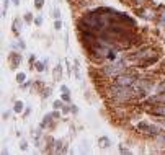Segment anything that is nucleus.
<instances>
[{
	"label": "nucleus",
	"instance_id": "1",
	"mask_svg": "<svg viewBox=\"0 0 165 155\" xmlns=\"http://www.w3.org/2000/svg\"><path fill=\"white\" fill-rule=\"evenodd\" d=\"M129 65L131 64H129L128 60L124 59V56L121 54L116 60H106V62L100 64L98 65V70H100L101 78L106 80V82H110V80H113L115 77H118L119 73H123Z\"/></svg>",
	"mask_w": 165,
	"mask_h": 155
},
{
	"label": "nucleus",
	"instance_id": "2",
	"mask_svg": "<svg viewBox=\"0 0 165 155\" xmlns=\"http://www.w3.org/2000/svg\"><path fill=\"white\" fill-rule=\"evenodd\" d=\"M164 56H165V52L162 51V47H159L157 44H154L151 49L147 51V54L144 56L142 59H139L136 64H133V65L134 67H138L139 70H149V69H152L154 65L159 64Z\"/></svg>",
	"mask_w": 165,
	"mask_h": 155
},
{
	"label": "nucleus",
	"instance_id": "3",
	"mask_svg": "<svg viewBox=\"0 0 165 155\" xmlns=\"http://www.w3.org/2000/svg\"><path fill=\"white\" fill-rule=\"evenodd\" d=\"M134 131L142 136L144 139H151L154 141L157 136H160L164 132L165 129L160 123H151V121H146V119H142V121H138L136 126H134Z\"/></svg>",
	"mask_w": 165,
	"mask_h": 155
},
{
	"label": "nucleus",
	"instance_id": "4",
	"mask_svg": "<svg viewBox=\"0 0 165 155\" xmlns=\"http://www.w3.org/2000/svg\"><path fill=\"white\" fill-rule=\"evenodd\" d=\"M142 70H139L138 67H134V65H129L123 73H119L118 77L113 78V82L118 83V85H124V87H133L134 83L138 82L139 75H141Z\"/></svg>",
	"mask_w": 165,
	"mask_h": 155
},
{
	"label": "nucleus",
	"instance_id": "5",
	"mask_svg": "<svg viewBox=\"0 0 165 155\" xmlns=\"http://www.w3.org/2000/svg\"><path fill=\"white\" fill-rule=\"evenodd\" d=\"M144 113H147L152 118L165 119V103H155V105L147 106L146 110H144Z\"/></svg>",
	"mask_w": 165,
	"mask_h": 155
},
{
	"label": "nucleus",
	"instance_id": "6",
	"mask_svg": "<svg viewBox=\"0 0 165 155\" xmlns=\"http://www.w3.org/2000/svg\"><path fill=\"white\" fill-rule=\"evenodd\" d=\"M7 62H8L12 70H18V67L21 65V62H23V56H21L20 51H12V52L7 56Z\"/></svg>",
	"mask_w": 165,
	"mask_h": 155
},
{
	"label": "nucleus",
	"instance_id": "7",
	"mask_svg": "<svg viewBox=\"0 0 165 155\" xmlns=\"http://www.w3.org/2000/svg\"><path fill=\"white\" fill-rule=\"evenodd\" d=\"M57 123H59V119H56L51 113H47L43 116V121L39 123V128H43L44 131H54Z\"/></svg>",
	"mask_w": 165,
	"mask_h": 155
},
{
	"label": "nucleus",
	"instance_id": "8",
	"mask_svg": "<svg viewBox=\"0 0 165 155\" xmlns=\"http://www.w3.org/2000/svg\"><path fill=\"white\" fill-rule=\"evenodd\" d=\"M25 25H26V23H25L23 18H20V16L13 18V21H12V33H13L15 38H21V31H23Z\"/></svg>",
	"mask_w": 165,
	"mask_h": 155
},
{
	"label": "nucleus",
	"instance_id": "9",
	"mask_svg": "<svg viewBox=\"0 0 165 155\" xmlns=\"http://www.w3.org/2000/svg\"><path fill=\"white\" fill-rule=\"evenodd\" d=\"M62 73H64V67H62L60 62H57L54 65V69H52V80L54 82H60L62 80Z\"/></svg>",
	"mask_w": 165,
	"mask_h": 155
},
{
	"label": "nucleus",
	"instance_id": "10",
	"mask_svg": "<svg viewBox=\"0 0 165 155\" xmlns=\"http://www.w3.org/2000/svg\"><path fill=\"white\" fill-rule=\"evenodd\" d=\"M47 65H49V59H46V60H36V62H34V65H33V69H34L38 73H43L44 70H47Z\"/></svg>",
	"mask_w": 165,
	"mask_h": 155
},
{
	"label": "nucleus",
	"instance_id": "11",
	"mask_svg": "<svg viewBox=\"0 0 165 155\" xmlns=\"http://www.w3.org/2000/svg\"><path fill=\"white\" fill-rule=\"evenodd\" d=\"M98 145H100V149H103V150L110 149L111 147V139L106 137V136H100L98 137Z\"/></svg>",
	"mask_w": 165,
	"mask_h": 155
},
{
	"label": "nucleus",
	"instance_id": "12",
	"mask_svg": "<svg viewBox=\"0 0 165 155\" xmlns=\"http://www.w3.org/2000/svg\"><path fill=\"white\" fill-rule=\"evenodd\" d=\"M46 88V82H43V80H34L33 82V87H31V91H34V93H41L43 90Z\"/></svg>",
	"mask_w": 165,
	"mask_h": 155
},
{
	"label": "nucleus",
	"instance_id": "13",
	"mask_svg": "<svg viewBox=\"0 0 165 155\" xmlns=\"http://www.w3.org/2000/svg\"><path fill=\"white\" fill-rule=\"evenodd\" d=\"M154 93H165V75L159 77L155 83V88H154Z\"/></svg>",
	"mask_w": 165,
	"mask_h": 155
},
{
	"label": "nucleus",
	"instance_id": "14",
	"mask_svg": "<svg viewBox=\"0 0 165 155\" xmlns=\"http://www.w3.org/2000/svg\"><path fill=\"white\" fill-rule=\"evenodd\" d=\"M74 77L77 78V80H82V72H80V60L78 59H74Z\"/></svg>",
	"mask_w": 165,
	"mask_h": 155
},
{
	"label": "nucleus",
	"instance_id": "15",
	"mask_svg": "<svg viewBox=\"0 0 165 155\" xmlns=\"http://www.w3.org/2000/svg\"><path fill=\"white\" fill-rule=\"evenodd\" d=\"M12 47H13L15 51H20V52H23V51L26 49V43H25L21 38H16V41L12 44Z\"/></svg>",
	"mask_w": 165,
	"mask_h": 155
},
{
	"label": "nucleus",
	"instance_id": "16",
	"mask_svg": "<svg viewBox=\"0 0 165 155\" xmlns=\"http://www.w3.org/2000/svg\"><path fill=\"white\" fill-rule=\"evenodd\" d=\"M128 5H131V7H142V5H149L152 3V0H124Z\"/></svg>",
	"mask_w": 165,
	"mask_h": 155
},
{
	"label": "nucleus",
	"instance_id": "17",
	"mask_svg": "<svg viewBox=\"0 0 165 155\" xmlns=\"http://www.w3.org/2000/svg\"><path fill=\"white\" fill-rule=\"evenodd\" d=\"M155 18L165 20V5H164V3L155 5ZM155 18H154V20H155Z\"/></svg>",
	"mask_w": 165,
	"mask_h": 155
},
{
	"label": "nucleus",
	"instance_id": "18",
	"mask_svg": "<svg viewBox=\"0 0 165 155\" xmlns=\"http://www.w3.org/2000/svg\"><path fill=\"white\" fill-rule=\"evenodd\" d=\"M13 111L16 114H23V111H25V103L21 100H15L13 101Z\"/></svg>",
	"mask_w": 165,
	"mask_h": 155
},
{
	"label": "nucleus",
	"instance_id": "19",
	"mask_svg": "<svg viewBox=\"0 0 165 155\" xmlns=\"http://www.w3.org/2000/svg\"><path fill=\"white\" fill-rule=\"evenodd\" d=\"M51 95H52V87H51V85H46V88L39 93V96H41L43 100H47Z\"/></svg>",
	"mask_w": 165,
	"mask_h": 155
},
{
	"label": "nucleus",
	"instance_id": "20",
	"mask_svg": "<svg viewBox=\"0 0 165 155\" xmlns=\"http://www.w3.org/2000/svg\"><path fill=\"white\" fill-rule=\"evenodd\" d=\"M23 20H25L26 25H33V23H34V16H33L31 12H26V13L23 15Z\"/></svg>",
	"mask_w": 165,
	"mask_h": 155
},
{
	"label": "nucleus",
	"instance_id": "21",
	"mask_svg": "<svg viewBox=\"0 0 165 155\" xmlns=\"http://www.w3.org/2000/svg\"><path fill=\"white\" fill-rule=\"evenodd\" d=\"M33 82H34V80H26L25 83H20V90H23V91L31 90V87H33Z\"/></svg>",
	"mask_w": 165,
	"mask_h": 155
},
{
	"label": "nucleus",
	"instance_id": "22",
	"mask_svg": "<svg viewBox=\"0 0 165 155\" xmlns=\"http://www.w3.org/2000/svg\"><path fill=\"white\" fill-rule=\"evenodd\" d=\"M25 82H26V73L20 70V72L16 73V83L20 85V83H25Z\"/></svg>",
	"mask_w": 165,
	"mask_h": 155
},
{
	"label": "nucleus",
	"instance_id": "23",
	"mask_svg": "<svg viewBox=\"0 0 165 155\" xmlns=\"http://www.w3.org/2000/svg\"><path fill=\"white\" fill-rule=\"evenodd\" d=\"M64 105H65V101L62 100V98H60V100H56L54 103H52V110H60Z\"/></svg>",
	"mask_w": 165,
	"mask_h": 155
},
{
	"label": "nucleus",
	"instance_id": "24",
	"mask_svg": "<svg viewBox=\"0 0 165 155\" xmlns=\"http://www.w3.org/2000/svg\"><path fill=\"white\" fill-rule=\"evenodd\" d=\"M44 3H46V0H33V5H34V8L36 10H43Z\"/></svg>",
	"mask_w": 165,
	"mask_h": 155
},
{
	"label": "nucleus",
	"instance_id": "25",
	"mask_svg": "<svg viewBox=\"0 0 165 155\" xmlns=\"http://www.w3.org/2000/svg\"><path fill=\"white\" fill-rule=\"evenodd\" d=\"M118 150H119V154H133V150H131V149H128L124 144H119Z\"/></svg>",
	"mask_w": 165,
	"mask_h": 155
},
{
	"label": "nucleus",
	"instance_id": "26",
	"mask_svg": "<svg viewBox=\"0 0 165 155\" xmlns=\"http://www.w3.org/2000/svg\"><path fill=\"white\" fill-rule=\"evenodd\" d=\"M43 21H44L43 16H41V15H38V16H34V23H33V25H34L36 28H41L43 26Z\"/></svg>",
	"mask_w": 165,
	"mask_h": 155
},
{
	"label": "nucleus",
	"instance_id": "27",
	"mask_svg": "<svg viewBox=\"0 0 165 155\" xmlns=\"http://www.w3.org/2000/svg\"><path fill=\"white\" fill-rule=\"evenodd\" d=\"M10 2L12 0H3V10H2V16H7V10H8V5H10Z\"/></svg>",
	"mask_w": 165,
	"mask_h": 155
},
{
	"label": "nucleus",
	"instance_id": "28",
	"mask_svg": "<svg viewBox=\"0 0 165 155\" xmlns=\"http://www.w3.org/2000/svg\"><path fill=\"white\" fill-rule=\"evenodd\" d=\"M60 98H62L65 103H72V96H70V93H60Z\"/></svg>",
	"mask_w": 165,
	"mask_h": 155
},
{
	"label": "nucleus",
	"instance_id": "29",
	"mask_svg": "<svg viewBox=\"0 0 165 155\" xmlns=\"http://www.w3.org/2000/svg\"><path fill=\"white\" fill-rule=\"evenodd\" d=\"M60 111H62V114H70V103H65V105L60 108Z\"/></svg>",
	"mask_w": 165,
	"mask_h": 155
},
{
	"label": "nucleus",
	"instance_id": "30",
	"mask_svg": "<svg viewBox=\"0 0 165 155\" xmlns=\"http://www.w3.org/2000/svg\"><path fill=\"white\" fill-rule=\"evenodd\" d=\"M28 145H30V144H28V142L25 141V139H21V141H20V149H21L23 152H26V150H28Z\"/></svg>",
	"mask_w": 165,
	"mask_h": 155
},
{
	"label": "nucleus",
	"instance_id": "31",
	"mask_svg": "<svg viewBox=\"0 0 165 155\" xmlns=\"http://www.w3.org/2000/svg\"><path fill=\"white\" fill-rule=\"evenodd\" d=\"M54 29L56 31H60V29H62V20H56L54 21Z\"/></svg>",
	"mask_w": 165,
	"mask_h": 155
},
{
	"label": "nucleus",
	"instance_id": "32",
	"mask_svg": "<svg viewBox=\"0 0 165 155\" xmlns=\"http://www.w3.org/2000/svg\"><path fill=\"white\" fill-rule=\"evenodd\" d=\"M36 56H34V54H31V56H30V57H28V62H30V65H31V67H30V69H31V70H33V65H34V62H36Z\"/></svg>",
	"mask_w": 165,
	"mask_h": 155
},
{
	"label": "nucleus",
	"instance_id": "33",
	"mask_svg": "<svg viewBox=\"0 0 165 155\" xmlns=\"http://www.w3.org/2000/svg\"><path fill=\"white\" fill-rule=\"evenodd\" d=\"M52 16H54V20H60V10L57 8V7L52 10Z\"/></svg>",
	"mask_w": 165,
	"mask_h": 155
},
{
	"label": "nucleus",
	"instance_id": "34",
	"mask_svg": "<svg viewBox=\"0 0 165 155\" xmlns=\"http://www.w3.org/2000/svg\"><path fill=\"white\" fill-rule=\"evenodd\" d=\"M70 113L75 116V114H78V106L77 105H74V103H70Z\"/></svg>",
	"mask_w": 165,
	"mask_h": 155
},
{
	"label": "nucleus",
	"instance_id": "35",
	"mask_svg": "<svg viewBox=\"0 0 165 155\" xmlns=\"http://www.w3.org/2000/svg\"><path fill=\"white\" fill-rule=\"evenodd\" d=\"M65 69H67V75H69V77H72V67H70L69 60H65Z\"/></svg>",
	"mask_w": 165,
	"mask_h": 155
},
{
	"label": "nucleus",
	"instance_id": "36",
	"mask_svg": "<svg viewBox=\"0 0 165 155\" xmlns=\"http://www.w3.org/2000/svg\"><path fill=\"white\" fill-rule=\"evenodd\" d=\"M10 114H12V111H3V114H2V119H3V121H8V119H10Z\"/></svg>",
	"mask_w": 165,
	"mask_h": 155
},
{
	"label": "nucleus",
	"instance_id": "37",
	"mask_svg": "<svg viewBox=\"0 0 165 155\" xmlns=\"http://www.w3.org/2000/svg\"><path fill=\"white\" fill-rule=\"evenodd\" d=\"M30 114H31V108H30V106H26V108H25V111H23V118H28Z\"/></svg>",
	"mask_w": 165,
	"mask_h": 155
},
{
	"label": "nucleus",
	"instance_id": "38",
	"mask_svg": "<svg viewBox=\"0 0 165 155\" xmlns=\"http://www.w3.org/2000/svg\"><path fill=\"white\" fill-rule=\"evenodd\" d=\"M60 93H70L69 87L67 85H60Z\"/></svg>",
	"mask_w": 165,
	"mask_h": 155
},
{
	"label": "nucleus",
	"instance_id": "39",
	"mask_svg": "<svg viewBox=\"0 0 165 155\" xmlns=\"http://www.w3.org/2000/svg\"><path fill=\"white\" fill-rule=\"evenodd\" d=\"M12 3H13L15 7H20V0H12Z\"/></svg>",
	"mask_w": 165,
	"mask_h": 155
},
{
	"label": "nucleus",
	"instance_id": "40",
	"mask_svg": "<svg viewBox=\"0 0 165 155\" xmlns=\"http://www.w3.org/2000/svg\"><path fill=\"white\" fill-rule=\"evenodd\" d=\"M164 44H165V38H164Z\"/></svg>",
	"mask_w": 165,
	"mask_h": 155
}]
</instances>
